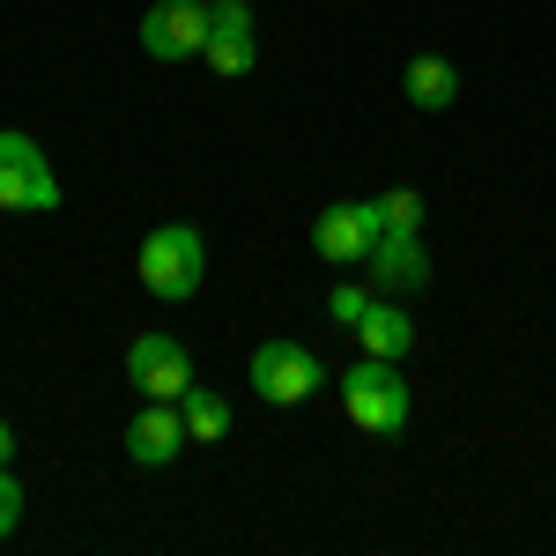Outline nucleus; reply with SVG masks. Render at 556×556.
<instances>
[{"label":"nucleus","mask_w":556,"mask_h":556,"mask_svg":"<svg viewBox=\"0 0 556 556\" xmlns=\"http://www.w3.org/2000/svg\"><path fill=\"white\" fill-rule=\"evenodd\" d=\"M201 282H208V245H201V230H193V223H156V230L141 238V290L156 304H186V298H201Z\"/></svg>","instance_id":"f257e3e1"},{"label":"nucleus","mask_w":556,"mask_h":556,"mask_svg":"<svg viewBox=\"0 0 556 556\" xmlns=\"http://www.w3.org/2000/svg\"><path fill=\"white\" fill-rule=\"evenodd\" d=\"M342 408L364 438H401L416 401H408V379L393 371V356H364L342 371Z\"/></svg>","instance_id":"f03ea898"},{"label":"nucleus","mask_w":556,"mask_h":556,"mask_svg":"<svg viewBox=\"0 0 556 556\" xmlns=\"http://www.w3.org/2000/svg\"><path fill=\"white\" fill-rule=\"evenodd\" d=\"M0 208H23V215L60 208V178L45 164V149L15 127H0Z\"/></svg>","instance_id":"7ed1b4c3"},{"label":"nucleus","mask_w":556,"mask_h":556,"mask_svg":"<svg viewBox=\"0 0 556 556\" xmlns=\"http://www.w3.org/2000/svg\"><path fill=\"white\" fill-rule=\"evenodd\" d=\"M253 393L267 401V408H298V401H312L319 393V356L304 342H260L253 349Z\"/></svg>","instance_id":"20e7f679"},{"label":"nucleus","mask_w":556,"mask_h":556,"mask_svg":"<svg viewBox=\"0 0 556 556\" xmlns=\"http://www.w3.org/2000/svg\"><path fill=\"white\" fill-rule=\"evenodd\" d=\"M379 238L386 230H379V208L371 201H334V208H319V223H312V253L327 260V267H364Z\"/></svg>","instance_id":"39448f33"},{"label":"nucleus","mask_w":556,"mask_h":556,"mask_svg":"<svg viewBox=\"0 0 556 556\" xmlns=\"http://www.w3.org/2000/svg\"><path fill=\"white\" fill-rule=\"evenodd\" d=\"M127 379H134L141 401H186V386H193V356H186L178 334H134Z\"/></svg>","instance_id":"423d86ee"},{"label":"nucleus","mask_w":556,"mask_h":556,"mask_svg":"<svg viewBox=\"0 0 556 556\" xmlns=\"http://www.w3.org/2000/svg\"><path fill=\"white\" fill-rule=\"evenodd\" d=\"M141 52L149 60H193V52H208V0H156L141 15Z\"/></svg>","instance_id":"0eeeda50"},{"label":"nucleus","mask_w":556,"mask_h":556,"mask_svg":"<svg viewBox=\"0 0 556 556\" xmlns=\"http://www.w3.org/2000/svg\"><path fill=\"white\" fill-rule=\"evenodd\" d=\"M208 60L215 75H253L260 38H253V8L245 0H208Z\"/></svg>","instance_id":"6e6552de"},{"label":"nucleus","mask_w":556,"mask_h":556,"mask_svg":"<svg viewBox=\"0 0 556 556\" xmlns=\"http://www.w3.org/2000/svg\"><path fill=\"white\" fill-rule=\"evenodd\" d=\"M186 445H193V438H186L178 401H149V408L127 424V460H134V468H172Z\"/></svg>","instance_id":"1a4fd4ad"},{"label":"nucleus","mask_w":556,"mask_h":556,"mask_svg":"<svg viewBox=\"0 0 556 556\" xmlns=\"http://www.w3.org/2000/svg\"><path fill=\"white\" fill-rule=\"evenodd\" d=\"M364 267H371L379 298H408V290H424V282H430V253H424V238H416V230H386Z\"/></svg>","instance_id":"9d476101"},{"label":"nucleus","mask_w":556,"mask_h":556,"mask_svg":"<svg viewBox=\"0 0 556 556\" xmlns=\"http://www.w3.org/2000/svg\"><path fill=\"white\" fill-rule=\"evenodd\" d=\"M401 97H408L416 112H445V104L460 97V67L438 60V52H416V60L401 67Z\"/></svg>","instance_id":"9b49d317"},{"label":"nucleus","mask_w":556,"mask_h":556,"mask_svg":"<svg viewBox=\"0 0 556 556\" xmlns=\"http://www.w3.org/2000/svg\"><path fill=\"white\" fill-rule=\"evenodd\" d=\"M356 342H364V356H408L416 349V319L401 312V304H386V298H371V312L356 319Z\"/></svg>","instance_id":"f8f14e48"},{"label":"nucleus","mask_w":556,"mask_h":556,"mask_svg":"<svg viewBox=\"0 0 556 556\" xmlns=\"http://www.w3.org/2000/svg\"><path fill=\"white\" fill-rule=\"evenodd\" d=\"M178 416H186V438H201V445H215V438H230V401L223 393H208V386H186V401H178Z\"/></svg>","instance_id":"ddd939ff"},{"label":"nucleus","mask_w":556,"mask_h":556,"mask_svg":"<svg viewBox=\"0 0 556 556\" xmlns=\"http://www.w3.org/2000/svg\"><path fill=\"white\" fill-rule=\"evenodd\" d=\"M371 208H379V230H424V193H416V186H393Z\"/></svg>","instance_id":"4468645a"},{"label":"nucleus","mask_w":556,"mask_h":556,"mask_svg":"<svg viewBox=\"0 0 556 556\" xmlns=\"http://www.w3.org/2000/svg\"><path fill=\"white\" fill-rule=\"evenodd\" d=\"M364 312H371V290H356V282H342V290L327 298V319H334V327H356Z\"/></svg>","instance_id":"2eb2a0df"},{"label":"nucleus","mask_w":556,"mask_h":556,"mask_svg":"<svg viewBox=\"0 0 556 556\" xmlns=\"http://www.w3.org/2000/svg\"><path fill=\"white\" fill-rule=\"evenodd\" d=\"M15 527H23V482H15V475L0 468V542H8Z\"/></svg>","instance_id":"dca6fc26"},{"label":"nucleus","mask_w":556,"mask_h":556,"mask_svg":"<svg viewBox=\"0 0 556 556\" xmlns=\"http://www.w3.org/2000/svg\"><path fill=\"white\" fill-rule=\"evenodd\" d=\"M15 460V430H8V416H0V468Z\"/></svg>","instance_id":"f3484780"}]
</instances>
